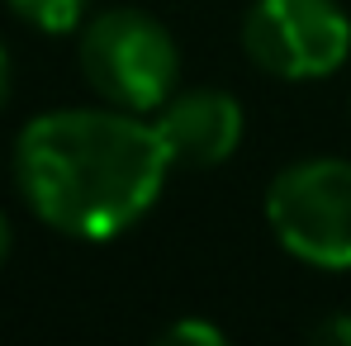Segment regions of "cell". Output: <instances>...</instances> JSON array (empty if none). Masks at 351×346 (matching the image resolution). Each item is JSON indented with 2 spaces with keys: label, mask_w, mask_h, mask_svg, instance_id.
<instances>
[{
  "label": "cell",
  "mask_w": 351,
  "mask_h": 346,
  "mask_svg": "<svg viewBox=\"0 0 351 346\" xmlns=\"http://www.w3.org/2000/svg\"><path fill=\"white\" fill-rule=\"evenodd\" d=\"M162 342H171V346H223V328L199 323V318H180V323H171L162 332Z\"/></svg>",
  "instance_id": "obj_7"
},
{
  "label": "cell",
  "mask_w": 351,
  "mask_h": 346,
  "mask_svg": "<svg viewBox=\"0 0 351 346\" xmlns=\"http://www.w3.org/2000/svg\"><path fill=\"white\" fill-rule=\"evenodd\" d=\"M5 100H10V53L0 43V110H5Z\"/></svg>",
  "instance_id": "obj_9"
},
{
  "label": "cell",
  "mask_w": 351,
  "mask_h": 346,
  "mask_svg": "<svg viewBox=\"0 0 351 346\" xmlns=\"http://www.w3.org/2000/svg\"><path fill=\"white\" fill-rule=\"evenodd\" d=\"M5 5L24 24H34L43 34H71V29H81L86 10H90V0H5Z\"/></svg>",
  "instance_id": "obj_6"
},
{
  "label": "cell",
  "mask_w": 351,
  "mask_h": 346,
  "mask_svg": "<svg viewBox=\"0 0 351 346\" xmlns=\"http://www.w3.org/2000/svg\"><path fill=\"white\" fill-rule=\"evenodd\" d=\"M242 53L276 81H323L351 53V19L337 0H252Z\"/></svg>",
  "instance_id": "obj_4"
},
{
  "label": "cell",
  "mask_w": 351,
  "mask_h": 346,
  "mask_svg": "<svg viewBox=\"0 0 351 346\" xmlns=\"http://www.w3.org/2000/svg\"><path fill=\"white\" fill-rule=\"evenodd\" d=\"M171 152L157 123L128 110H48L14 138V180L48 228L110 242L162 199Z\"/></svg>",
  "instance_id": "obj_1"
},
{
  "label": "cell",
  "mask_w": 351,
  "mask_h": 346,
  "mask_svg": "<svg viewBox=\"0 0 351 346\" xmlns=\"http://www.w3.org/2000/svg\"><path fill=\"white\" fill-rule=\"evenodd\" d=\"M76 62L86 86L105 105L128 114H157L180 81V53H176L171 29L133 5L90 14L81 24Z\"/></svg>",
  "instance_id": "obj_2"
},
{
  "label": "cell",
  "mask_w": 351,
  "mask_h": 346,
  "mask_svg": "<svg viewBox=\"0 0 351 346\" xmlns=\"http://www.w3.org/2000/svg\"><path fill=\"white\" fill-rule=\"evenodd\" d=\"M313 337L328 346H351V313H337V318H328V323H318L313 328Z\"/></svg>",
  "instance_id": "obj_8"
},
{
  "label": "cell",
  "mask_w": 351,
  "mask_h": 346,
  "mask_svg": "<svg viewBox=\"0 0 351 346\" xmlns=\"http://www.w3.org/2000/svg\"><path fill=\"white\" fill-rule=\"evenodd\" d=\"M266 223L294 261L351 271V162L304 157L271 180Z\"/></svg>",
  "instance_id": "obj_3"
},
{
  "label": "cell",
  "mask_w": 351,
  "mask_h": 346,
  "mask_svg": "<svg viewBox=\"0 0 351 346\" xmlns=\"http://www.w3.org/2000/svg\"><path fill=\"white\" fill-rule=\"evenodd\" d=\"M10 247H14V232H10V219L0 214V266H5V256H10Z\"/></svg>",
  "instance_id": "obj_10"
},
{
  "label": "cell",
  "mask_w": 351,
  "mask_h": 346,
  "mask_svg": "<svg viewBox=\"0 0 351 346\" xmlns=\"http://www.w3.org/2000/svg\"><path fill=\"white\" fill-rule=\"evenodd\" d=\"M152 123L171 152V166L214 171L242 147V105L219 86H195L171 95Z\"/></svg>",
  "instance_id": "obj_5"
}]
</instances>
